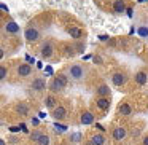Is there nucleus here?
<instances>
[{
    "label": "nucleus",
    "instance_id": "6e6552de",
    "mask_svg": "<svg viewBox=\"0 0 148 145\" xmlns=\"http://www.w3.org/2000/svg\"><path fill=\"white\" fill-rule=\"evenodd\" d=\"M30 74H32V67H30L29 64H19L18 65V75L23 78L26 77H30Z\"/></svg>",
    "mask_w": 148,
    "mask_h": 145
},
{
    "label": "nucleus",
    "instance_id": "f03ea898",
    "mask_svg": "<svg viewBox=\"0 0 148 145\" xmlns=\"http://www.w3.org/2000/svg\"><path fill=\"white\" fill-rule=\"evenodd\" d=\"M69 77L75 81H80L84 78V69L81 67L80 64H72L69 67Z\"/></svg>",
    "mask_w": 148,
    "mask_h": 145
},
{
    "label": "nucleus",
    "instance_id": "393cba45",
    "mask_svg": "<svg viewBox=\"0 0 148 145\" xmlns=\"http://www.w3.org/2000/svg\"><path fill=\"white\" fill-rule=\"evenodd\" d=\"M138 35L140 37H148V27H138Z\"/></svg>",
    "mask_w": 148,
    "mask_h": 145
},
{
    "label": "nucleus",
    "instance_id": "cd10ccee",
    "mask_svg": "<svg viewBox=\"0 0 148 145\" xmlns=\"http://www.w3.org/2000/svg\"><path fill=\"white\" fill-rule=\"evenodd\" d=\"M96 128H99V131H105V128H103V126H100V124H97Z\"/></svg>",
    "mask_w": 148,
    "mask_h": 145
},
{
    "label": "nucleus",
    "instance_id": "aec40b11",
    "mask_svg": "<svg viewBox=\"0 0 148 145\" xmlns=\"http://www.w3.org/2000/svg\"><path fill=\"white\" fill-rule=\"evenodd\" d=\"M35 144L37 145H49V144H51V139H49L48 134H42V135H40V139L35 142Z\"/></svg>",
    "mask_w": 148,
    "mask_h": 145
},
{
    "label": "nucleus",
    "instance_id": "dca6fc26",
    "mask_svg": "<svg viewBox=\"0 0 148 145\" xmlns=\"http://www.w3.org/2000/svg\"><path fill=\"white\" fill-rule=\"evenodd\" d=\"M14 110H16L19 115H23V116H26L27 113H29V105H27L26 102H19V104H16V107H14Z\"/></svg>",
    "mask_w": 148,
    "mask_h": 145
},
{
    "label": "nucleus",
    "instance_id": "a878e982",
    "mask_svg": "<svg viewBox=\"0 0 148 145\" xmlns=\"http://www.w3.org/2000/svg\"><path fill=\"white\" fill-rule=\"evenodd\" d=\"M40 135H42V132L40 131H35V132H32V134H30V139H32L34 142H37L40 139Z\"/></svg>",
    "mask_w": 148,
    "mask_h": 145
},
{
    "label": "nucleus",
    "instance_id": "1a4fd4ad",
    "mask_svg": "<svg viewBox=\"0 0 148 145\" xmlns=\"http://www.w3.org/2000/svg\"><path fill=\"white\" fill-rule=\"evenodd\" d=\"M126 135H127V131H126V128H123V126H118V128L113 129V139H115V140H124Z\"/></svg>",
    "mask_w": 148,
    "mask_h": 145
},
{
    "label": "nucleus",
    "instance_id": "9d476101",
    "mask_svg": "<svg viewBox=\"0 0 148 145\" xmlns=\"http://www.w3.org/2000/svg\"><path fill=\"white\" fill-rule=\"evenodd\" d=\"M147 81H148V74H147V72L140 70V72L135 74V83H137V85L143 86V85H147Z\"/></svg>",
    "mask_w": 148,
    "mask_h": 145
},
{
    "label": "nucleus",
    "instance_id": "4be33fe9",
    "mask_svg": "<svg viewBox=\"0 0 148 145\" xmlns=\"http://www.w3.org/2000/svg\"><path fill=\"white\" fill-rule=\"evenodd\" d=\"M54 131L58 132V134H62V132L67 131V126H65V124H61V123L56 121V123H54Z\"/></svg>",
    "mask_w": 148,
    "mask_h": 145
},
{
    "label": "nucleus",
    "instance_id": "f8f14e48",
    "mask_svg": "<svg viewBox=\"0 0 148 145\" xmlns=\"http://www.w3.org/2000/svg\"><path fill=\"white\" fill-rule=\"evenodd\" d=\"M113 11L116 14H123L126 11V3L123 0H115V3H113Z\"/></svg>",
    "mask_w": 148,
    "mask_h": 145
},
{
    "label": "nucleus",
    "instance_id": "7ed1b4c3",
    "mask_svg": "<svg viewBox=\"0 0 148 145\" xmlns=\"http://www.w3.org/2000/svg\"><path fill=\"white\" fill-rule=\"evenodd\" d=\"M51 116L56 120V121H64L67 118V109L64 105H56L54 109L51 110Z\"/></svg>",
    "mask_w": 148,
    "mask_h": 145
},
{
    "label": "nucleus",
    "instance_id": "c85d7f7f",
    "mask_svg": "<svg viewBox=\"0 0 148 145\" xmlns=\"http://www.w3.org/2000/svg\"><path fill=\"white\" fill-rule=\"evenodd\" d=\"M143 145H148V135H147V137L143 139Z\"/></svg>",
    "mask_w": 148,
    "mask_h": 145
},
{
    "label": "nucleus",
    "instance_id": "5701e85b",
    "mask_svg": "<svg viewBox=\"0 0 148 145\" xmlns=\"http://www.w3.org/2000/svg\"><path fill=\"white\" fill-rule=\"evenodd\" d=\"M81 139H83V135H81L80 132H73V134L70 135V140L73 142V144H80Z\"/></svg>",
    "mask_w": 148,
    "mask_h": 145
},
{
    "label": "nucleus",
    "instance_id": "4468645a",
    "mask_svg": "<svg viewBox=\"0 0 148 145\" xmlns=\"http://www.w3.org/2000/svg\"><path fill=\"white\" fill-rule=\"evenodd\" d=\"M96 105L99 107L100 110H107L110 107V99H108V97H97Z\"/></svg>",
    "mask_w": 148,
    "mask_h": 145
},
{
    "label": "nucleus",
    "instance_id": "39448f33",
    "mask_svg": "<svg viewBox=\"0 0 148 145\" xmlns=\"http://www.w3.org/2000/svg\"><path fill=\"white\" fill-rule=\"evenodd\" d=\"M24 38H26L27 42H37V40L40 38L38 29H35V27H27V29L24 30Z\"/></svg>",
    "mask_w": 148,
    "mask_h": 145
},
{
    "label": "nucleus",
    "instance_id": "7c9ffc66",
    "mask_svg": "<svg viewBox=\"0 0 148 145\" xmlns=\"http://www.w3.org/2000/svg\"><path fill=\"white\" fill-rule=\"evenodd\" d=\"M138 2H140V3H143V2H147V0H138Z\"/></svg>",
    "mask_w": 148,
    "mask_h": 145
},
{
    "label": "nucleus",
    "instance_id": "a211bd4d",
    "mask_svg": "<svg viewBox=\"0 0 148 145\" xmlns=\"http://www.w3.org/2000/svg\"><path fill=\"white\" fill-rule=\"evenodd\" d=\"M105 144V137L103 134H94L91 137V145H103Z\"/></svg>",
    "mask_w": 148,
    "mask_h": 145
},
{
    "label": "nucleus",
    "instance_id": "ddd939ff",
    "mask_svg": "<svg viewBox=\"0 0 148 145\" xmlns=\"http://www.w3.org/2000/svg\"><path fill=\"white\" fill-rule=\"evenodd\" d=\"M110 94H112V89L107 85H100L97 88V97H110Z\"/></svg>",
    "mask_w": 148,
    "mask_h": 145
},
{
    "label": "nucleus",
    "instance_id": "bb28decb",
    "mask_svg": "<svg viewBox=\"0 0 148 145\" xmlns=\"http://www.w3.org/2000/svg\"><path fill=\"white\" fill-rule=\"evenodd\" d=\"M99 40H100V42H107V40H108V37H107V35H100Z\"/></svg>",
    "mask_w": 148,
    "mask_h": 145
},
{
    "label": "nucleus",
    "instance_id": "6ab92c4d",
    "mask_svg": "<svg viewBox=\"0 0 148 145\" xmlns=\"http://www.w3.org/2000/svg\"><path fill=\"white\" fill-rule=\"evenodd\" d=\"M45 105H46V109H54L58 104H56V97L54 96H46V99H45Z\"/></svg>",
    "mask_w": 148,
    "mask_h": 145
},
{
    "label": "nucleus",
    "instance_id": "9b49d317",
    "mask_svg": "<svg viewBox=\"0 0 148 145\" xmlns=\"http://www.w3.org/2000/svg\"><path fill=\"white\" fill-rule=\"evenodd\" d=\"M80 123L81 124H92L94 123V115L91 112H83L80 116Z\"/></svg>",
    "mask_w": 148,
    "mask_h": 145
},
{
    "label": "nucleus",
    "instance_id": "412c9836",
    "mask_svg": "<svg viewBox=\"0 0 148 145\" xmlns=\"http://www.w3.org/2000/svg\"><path fill=\"white\" fill-rule=\"evenodd\" d=\"M69 35H70L72 38H80V37H81V30L78 29V27H72V29H69Z\"/></svg>",
    "mask_w": 148,
    "mask_h": 145
},
{
    "label": "nucleus",
    "instance_id": "2eb2a0df",
    "mask_svg": "<svg viewBox=\"0 0 148 145\" xmlns=\"http://www.w3.org/2000/svg\"><path fill=\"white\" fill-rule=\"evenodd\" d=\"M5 30H7L8 34H18L19 32V26H18L14 21H8V23L5 24Z\"/></svg>",
    "mask_w": 148,
    "mask_h": 145
},
{
    "label": "nucleus",
    "instance_id": "423d86ee",
    "mask_svg": "<svg viewBox=\"0 0 148 145\" xmlns=\"http://www.w3.org/2000/svg\"><path fill=\"white\" fill-rule=\"evenodd\" d=\"M30 89L37 91V93H42V91L46 89V81L43 78H35V80L30 83Z\"/></svg>",
    "mask_w": 148,
    "mask_h": 145
},
{
    "label": "nucleus",
    "instance_id": "b1692460",
    "mask_svg": "<svg viewBox=\"0 0 148 145\" xmlns=\"http://www.w3.org/2000/svg\"><path fill=\"white\" fill-rule=\"evenodd\" d=\"M7 74H8V70H7V67H0V80H5L7 78Z\"/></svg>",
    "mask_w": 148,
    "mask_h": 145
},
{
    "label": "nucleus",
    "instance_id": "c756f323",
    "mask_svg": "<svg viewBox=\"0 0 148 145\" xmlns=\"http://www.w3.org/2000/svg\"><path fill=\"white\" fill-rule=\"evenodd\" d=\"M0 145H5V140H3V139H0Z\"/></svg>",
    "mask_w": 148,
    "mask_h": 145
},
{
    "label": "nucleus",
    "instance_id": "20e7f679",
    "mask_svg": "<svg viewBox=\"0 0 148 145\" xmlns=\"http://www.w3.org/2000/svg\"><path fill=\"white\" fill-rule=\"evenodd\" d=\"M112 83L115 85V86H123V85L127 83V75H126L124 72H115V74L112 75Z\"/></svg>",
    "mask_w": 148,
    "mask_h": 145
},
{
    "label": "nucleus",
    "instance_id": "f257e3e1",
    "mask_svg": "<svg viewBox=\"0 0 148 145\" xmlns=\"http://www.w3.org/2000/svg\"><path fill=\"white\" fill-rule=\"evenodd\" d=\"M67 83H69L67 75L59 74V75H56V77L53 78V81L48 85V88H49V91H53V93H61V91L67 86Z\"/></svg>",
    "mask_w": 148,
    "mask_h": 145
},
{
    "label": "nucleus",
    "instance_id": "0eeeda50",
    "mask_svg": "<svg viewBox=\"0 0 148 145\" xmlns=\"http://www.w3.org/2000/svg\"><path fill=\"white\" fill-rule=\"evenodd\" d=\"M53 54H54V46H53V43L45 42V43L42 45V56H43L45 59H49Z\"/></svg>",
    "mask_w": 148,
    "mask_h": 145
},
{
    "label": "nucleus",
    "instance_id": "f3484780",
    "mask_svg": "<svg viewBox=\"0 0 148 145\" xmlns=\"http://www.w3.org/2000/svg\"><path fill=\"white\" fill-rule=\"evenodd\" d=\"M118 112L121 113V115H124V116H129V115L132 113V109H131V105H129L127 102H123L121 105H119Z\"/></svg>",
    "mask_w": 148,
    "mask_h": 145
}]
</instances>
